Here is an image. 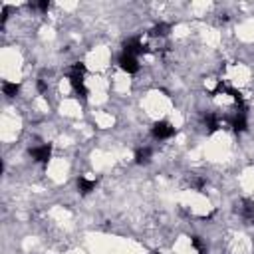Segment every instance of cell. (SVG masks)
I'll return each instance as SVG.
<instances>
[{"mask_svg": "<svg viewBox=\"0 0 254 254\" xmlns=\"http://www.w3.org/2000/svg\"><path fill=\"white\" fill-rule=\"evenodd\" d=\"M95 187H97V181H93V179H87V177H80L78 179V191L82 195H89Z\"/></svg>", "mask_w": 254, "mask_h": 254, "instance_id": "52a82bcc", "label": "cell"}, {"mask_svg": "<svg viewBox=\"0 0 254 254\" xmlns=\"http://www.w3.org/2000/svg\"><path fill=\"white\" fill-rule=\"evenodd\" d=\"M34 8H38V10H48L50 8V2H48V0H44V2H38V4H34Z\"/></svg>", "mask_w": 254, "mask_h": 254, "instance_id": "5bb4252c", "label": "cell"}, {"mask_svg": "<svg viewBox=\"0 0 254 254\" xmlns=\"http://www.w3.org/2000/svg\"><path fill=\"white\" fill-rule=\"evenodd\" d=\"M191 244H193V248H195L199 254H207V248H205V244H203V240H201L199 236H193V238H191Z\"/></svg>", "mask_w": 254, "mask_h": 254, "instance_id": "7c38bea8", "label": "cell"}, {"mask_svg": "<svg viewBox=\"0 0 254 254\" xmlns=\"http://www.w3.org/2000/svg\"><path fill=\"white\" fill-rule=\"evenodd\" d=\"M30 157L36 161V163H48L50 157H52V145H40V147H34L30 149Z\"/></svg>", "mask_w": 254, "mask_h": 254, "instance_id": "8992f818", "label": "cell"}, {"mask_svg": "<svg viewBox=\"0 0 254 254\" xmlns=\"http://www.w3.org/2000/svg\"><path fill=\"white\" fill-rule=\"evenodd\" d=\"M117 64H119V68H121L123 72H127V74H137V72H139V62H137V56H131V54H125V52H121V56H119Z\"/></svg>", "mask_w": 254, "mask_h": 254, "instance_id": "277c9868", "label": "cell"}, {"mask_svg": "<svg viewBox=\"0 0 254 254\" xmlns=\"http://www.w3.org/2000/svg\"><path fill=\"white\" fill-rule=\"evenodd\" d=\"M169 30H171V24L159 22V24H155V26L149 30V34H151L153 38H165V36L169 34Z\"/></svg>", "mask_w": 254, "mask_h": 254, "instance_id": "30bf717a", "label": "cell"}, {"mask_svg": "<svg viewBox=\"0 0 254 254\" xmlns=\"http://www.w3.org/2000/svg\"><path fill=\"white\" fill-rule=\"evenodd\" d=\"M84 74H85V66L84 64H74L72 70H70V84L74 87V91L82 97L87 95V87H85V82H84Z\"/></svg>", "mask_w": 254, "mask_h": 254, "instance_id": "6da1fadb", "label": "cell"}, {"mask_svg": "<svg viewBox=\"0 0 254 254\" xmlns=\"http://www.w3.org/2000/svg\"><path fill=\"white\" fill-rule=\"evenodd\" d=\"M205 123H207V127H209V133H214V131H218L220 127H222L220 117L214 115V113H209V115L205 117Z\"/></svg>", "mask_w": 254, "mask_h": 254, "instance_id": "9c48e42d", "label": "cell"}, {"mask_svg": "<svg viewBox=\"0 0 254 254\" xmlns=\"http://www.w3.org/2000/svg\"><path fill=\"white\" fill-rule=\"evenodd\" d=\"M2 91H4V95L14 97V95L20 91V85H18V84H12V82H4V84H2Z\"/></svg>", "mask_w": 254, "mask_h": 254, "instance_id": "8fae6325", "label": "cell"}, {"mask_svg": "<svg viewBox=\"0 0 254 254\" xmlns=\"http://www.w3.org/2000/svg\"><path fill=\"white\" fill-rule=\"evenodd\" d=\"M228 123L230 127L236 131V133H242L246 131V127H248V115H246V105L244 107H236V111L228 117Z\"/></svg>", "mask_w": 254, "mask_h": 254, "instance_id": "7a4b0ae2", "label": "cell"}, {"mask_svg": "<svg viewBox=\"0 0 254 254\" xmlns=\"http://www.w3.org/2000/svg\"><path fill=\"white\" fill-rule=\"evenodd\" d=\"M151 155H153V149L151 147H139L135 151V163L137 165H145L151 161Z\"/></svg>", "mask_w": 254, "mask_h": 254, "instance_id": "ba28073f", "label": "cell"}, {"mask_svg": "<svg viewBox=\"0 0 254 254\" xmlns=\"http://www.w3.org/2000/svg\"><path fill=\"white\" fill-rule=\"evenodd\" d=\"M151 135H153L157 141L171 139V137L175 135V127H173L169 121H157V123L151 127Z\"/></svg>", "mask_w": 254, "mask_h": 254, "instance_id": "3957f363", "label": "cell"}, {"mask_svg": "<svg viewBox=\"0 0 254 254\" xmlns=\"http://www.w3.org/2000/svg\"><path fill=\"white\" fill-rule=\"evenodd\" d=\"M123 52L125 54H131V56H139L145 52V44L141 42L139 36H133V38H127L123 42Z\"/></svg>", "mask_w": 254, "mask_h": 254, "instance_id": "5b68a950", "label": "cell"}, {"mask_svg": "<svg viewBox=\"0 0 254 254\" xmlns=\"http://www.w3.org/2000/svg\"><path fill=\"white\" fill-rule=\"evenodd\" d=\"M191 185H193L197 191H201V189L205 187V181H203V179H193V181H191Z\"/></svg>", "mask_w": 254, "mask_h": 254, "instance_id": "4fadbf2b", "label": "cell"}]
</instances>
